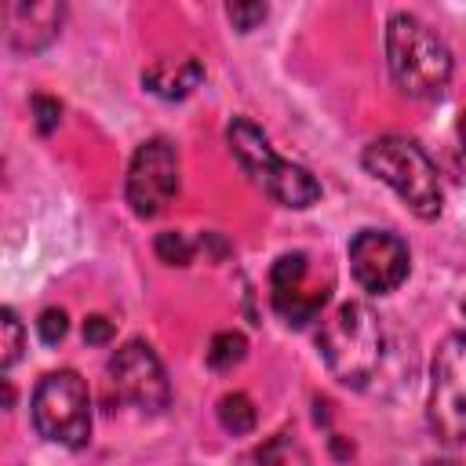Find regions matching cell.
<instances>
[{"label": "cell", "mask_w": 466, "mask_h": 466, "mask_svg": "<svg viewBox=\"0 0 466 466\" xmlns=\"http://www.w3.org/2000/svg\"><path fill=\"white\" fill-rule=\"evenodd\" d=\"M386 66L408 98H437L451 80V51L419 15L397 11L386 22Z\"/></svg>", "instance_id": "cell-1"}, {"label": "cell", "mask_w": 466, "mask_h": 466, "mask_svg": "<svg viewBox=\"0 0 466 466\" xmlns=\"http://www.w3.org/2000/svg\"><path fill=\"white\" fill-rule=\"evenodd\" d=\"M317 350L331 379L342 386H368V379L379 371L382 360V324L371 306L364 302H342L317 331Z\"/></svg>", "instance_id": "cell-2"}, {"label": "cell", "mask_w": 466, "mask_h": 466, "mask_svg": "<svg viewBox=\"0 0 466 466\" xmlns=\"http://www.w3.org/2000/svg\"><path fill=\"white\" fill-rule=\"evenodd\" d=\"M226 146L233 153V160L240 164V171L266 193L273 197L280 208H309L317 197H320V182L273 153L269 138L262 135V127H255L248 116H233L229 127H226Z\"/></svg>", "instance_id": "cell-3"}, {"label": "cell", "mask_w": 466, "mask_h": 466, "mask_svg": "<svg viewBox=\"0 0 466 466\" xmlns=\"http://www.w3.org/2000/svg\"><path fill=\"white\" fill-rule=\"evenodd\" d=\"M360 164H364L368 175H375L379 182H386L408 204L411 215H419V218H437L441 215L444 193H441L437 167L422 153V146H415L411 138H400V135L375 138L364 149Z\"/></svg>", "instance_id": "cell-4"}, {"label": "cell", "mask_w": 466, "mask_h": 466, "mask_svg": "<svg viewBox=\"0 0 466 466\" xmlns=\"http://www.w3.org/2000/svg\"><path fill=\"white\" fill-rule=\"evenodd\" d=\"M29 415L40 437H47L51 444L62 448H84L91 437V397H87V382L62 368V371H47L29 400Z\"/></svg>", "instance_id": "cell-5"}, {"label": "cell", "mask_w": 466, "mask_h": 466, "mask_svg": "<svg viewBox=\"0 0 466 466\" xmlns=\"http://www.w3.org/2000/svg\"><path fill=\"white\" fill-rule=\"evenodd\" d=\"M430 426L444 444H466V335H448L430 364Z\"/></svg>", "instance_id": "cell-6"}, {"label": "cell", "mask_w": 466, "mask_h": 466, "mask_svg": "<svg viewBox=\"0 0 466 466\" xmlns=\"http://www.w3.org/2000/svg\"><path fill=\"white\" fill-rule=\"evenodd\" d=\"M178 193V153L167 138H149L135 149L131 164H127V182H124V197L131 204V211L138 218H153L160 215L171 197Z\"/></svg>", "instance_id": "cell-7"}, {"label": "cell", "mask_w": 466, "mask_h": 466, "mask_svg": "<svg viewBox=\"0 0 466 466\" xmlns=\"http://www.w3.org/2000/svg\"><path fill=\"white\" fill-rule=\"evenodd\" d=\"M106 371H109V386L116 390V397L135 404L138 411L157 415V411H164L171 404L167 371H164V364H160V357L153 353L149 342H142V339L124 342L109 357Z\"/></svg>", "instance_id": "cell-8"}, {"label": "cell", "mask_w": 466, "mask_h": 466, "mask_svg": "<svg viewBox=\"0 0 466 466\" xmlns=\"http://www.w3.org/2000/svg\"><path fill=\"white\" fill-rule=\"evenodd\" d=\"M350 269L357 284L371 295H386L404 284L411 269L408 244L390 229H360L350 240Z\"/></svg>", "instance_id": "cell-9"}, {"label": "cell", "mask_w": 466, "mask_h": 466, "mask_svg": "<svg viewBox=\"0 0 466 466\" xmlns=\"http://www.w3.org/2000/svg\"><path fill=\"white\" fill-rule=\"evenodd\" d=\"M306 273H309V258L302 251L280 255L273 262V269H269V299H273V309L288 324H295V328L309 324L320 313V306L328 302V288H309L306 284Z\"/></svg>", "instance_id": "cell-10"}, {"label": "cell", "mask_w": 466, "mask_h": 466, "mask_svg": "<svg viewBox=\"0 0 466 466\" xmlns=\"http://www.w3.org/2000/svg\"><path fill=\"white\" fill-rule=\"evenodd\" d=\"M66 18V4H7L4 7V25H7V44L15 51H44Z\"/></svg>", "instance_id": "cell-11"}, {"label": "cell", "mask_w": 466, "mask_h": 466, "mask_svg": "<svg viewBox=\"0 0 466 466\" xmlns=\"http://www.w3.org/2000/svg\"><path fill=\"white\" fill-rule=\"evenodd\" d=\"M200 80H204V66H200L197 58H157V62L142 73L146 91H153V95L164 98V102L186 98Z\"/></svg>", "instance_id": "cell-12"}, {"label": "cell", "mask_w": 466, "mask_h": 466, "mask_svg": "<svg viewBox=\"0 0 466 466\" xmlns=\"http://www.w3.org/2000/svg\"><path fill=\"white\" fill-rule=\"evenodd\" d=\"M255 419H258V415H255V404H251L248 393L233 390V393H226V397L218 400V426H222L226 433L244 437V433L255 430Z\"/></svg>", "instance_id": "cell-13"}, {"label": "cell", "mask_w": 466, "mask_h": 466, "mask_svg": "<svg viewBox=\"0 0 466 466\" xmlns=\"http://www.w3.org/2000/svg\"><path fill=\"white\" fill-rule=\"evenodd\" d=\"M248 357V339L240 331H218L208 342V364L215 371H229Z\"/></svg>", "instance_id": "cell-14"}, {"label": "cell", "mask_w": 466, "mask_h": 466, "mask_svg": "<svg viewBox=\"0 0 466 466\" xmlns=\"http://www.w3.org/2000/svg\"><path fill=\"white\" fill-rule=\"evenodd\" d=\"M22 350H25V328H22V320L15 317V309L4 306V309H0V368L7 371V368L22 357Z\"/></svg>", "instance_id": "cell-15"}, {"label": "cell", "mask_w": 466, "mask_h": 466, "mask_svg": "<svg viewBox=\"0 0 466 466\" xmlns=\"http://www.w3.org/2000/svg\"><path fill=\"white\" fill-rule=\"evenodd\" d=\"M153 251H157V258L167 262V266H189V262H193V240H189L186 233H178V229L157 233Z\"/></svg>", "instance_id": "cell-16"}, {"label": "cell", "mask_w": 466, "mask_h": 466, "mask_svg": "<svg viewBox=\"0 0 466 466\" xmlns=\"http://www.w3.org/2000/svg\"><path fill=\"white\" fill-rule=\"evenodd\" d=\"M266 15H269L266 4H229V7H226V18H229L233 29H240V33H251L258 22H266Z\"/></svg>", "instance_id": "cell-17"}, {"label": "cell", "mask_w": 466, "mask_h": 466, "mask_svg": "<svg viewBox=\"0 0 466 466\" xmlns=\"http://www.w3.org/2000/svg\"><path fill=\"white\" fill-rule=\"evenodd\" d=\"M33 116H36V131L51 135L62 120V102L51 98V95H33Z\"/></svg>", "instance_id": "cell-18"}, {"label": "cell", "mask_w": 466, "mask_h": 466, "mask_svg": "<svg viewBox=\"0 0 466 466\" xmlns=\"http://www.w3.org/2000/svg\"><path fill=\"white\" fill-rule=\"evenodd\" d=\"M66 331H69V320H66L62 309H44V313H40V320H36V335H40L44 346H58V342L66 339Z\"/></svg>", "instance_id": "cell-19"}, {"label": "cell", "mask_w": 466, "mask_h": 466, "mask_svg": "<svg viewBox=\"0 0 466 466\" xmlns=\"http://www.w3.org/2000/svg\"><path fill=\"white\" fill-rule=\"evenodd\" d=\"M113 335H116V328H113V320H109V317L91 313V317L84 320V342H87V346H106Z\"/></svg>", "instance_id": "cell-20"}, {"label": "cell", "mask_w": 466, "mask_h": 466, "mask_svg": "<svg viewBox=\"0 0 466 466\" xmlns=\"http://www.w3.org/2000/svg\"><path fill=\"white\" fill-rule=\"evenodd\" d=\"M455 131H459V142H462V149H466V109L459 113V124H455Z\"/></svg>", "instance_id": "cell-21"}, {"label": "cell", "mask_w": 466, "mask_h": 466, "mask_svg": "<svg viewBox=\"0 0 466 466\" xmlns=\"http://www.w3.org/2000/svg\"><path fill=\"white\" fill-rule=\"evenodd\" d=\"M462 313H466V299H462Z\"/></svg>", "instance_id": "cell-22"}]
</instances>
